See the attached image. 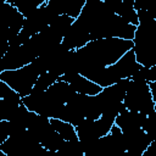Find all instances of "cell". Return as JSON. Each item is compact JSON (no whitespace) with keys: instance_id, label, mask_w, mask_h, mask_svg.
<instances>
[{"instance_id":"2e32d148","label":"cell","mask_w":156,"mask_h":156,"mask_svg":"<svg viewBox=\"0 0 156 156\" xmlns=\"http://www.w3.org/2000/svg\"><path fill=\"white\" fill-rule=\"evenodd\" d=\"M73 22H74V18H72V17H69V16H67V15H61V16H58V17L49 26V28H50L57 37H60V38L63 40L66 33L68 32V29L71 28V26L73 24Z\"/></svg>"},{"instance_id":"7a4b0ae2","label":"cell","mask_w":156,"mask_h":156,"mask_svg":"<svg viewBox=\"0 0 156 156\" xmlns=\"http://www.w3.org/2000/svg\"><path fill=\"white\" fill-rule=\"evenodd\" d=\"M139 26L133 39V50L138 63L144 67L156 66V20L149 13L143 4L135 1Z\"/></svg>"},{"instance_id":"8992f818","label":"cell","mask_w":156,"mask_h":156,"mask_svg":"<svg viewBox=\"0 0 156 156\" xmlns=\"http://www.w3.org/2000/svg\"><path fill=\"white\" fill-rule=\"evenodd\" d=\"M1 18L5 24V39L6 43L20 34L24 23V16L10 2L5 1L1 7Z\"/></svg>"},{"instance_id":"ffe728a7","label":"cell","mask_w":156,"mask_h":156,"mask_svg":"<svg viewBox=\"0 0 156 156\" xmlns=\"http://www.w3.org/2000/svg\"><path fill=\"white\" fill-rule=\"evenodd\" d=\"M143 129L151 138V140L156 139V111H154V112H151L146 116Z\"/></svg>"},{"instance_id":"ac0fdd59","label":"cell","mask_w":156,"mask_h":156,"mask_svg":"<svg viewBox=\"0 0 156 156\" xmlns=\"http://www.w3.org/2000/svg\"><path fill=\"white\" fill-rule=\"evenodd\" d=\"M65 139L54 129L51 130L46 136H44V139L40 141L41 146L45 147L46 150H50V151H57L61 145L63 144Z\"/></svg>"},{"instance_id":"5bb4252c","label":"cell","mask_w":156,"mask_h":156,"mask_svg":"<svg viewBox=\"0 0 156 156\" xmlns=\"http://www.w3.org/2000/svg\"><path fill=\"white\" fill-rule=\"evenodd\" d=\"M51 124L54 127V129L65 139V140H76L78 139L77 136V132H76V127L68 122H65L62 119H56L52 118L51 119Z\"/></svg>"},{"instance_id":"9c48e42d","label":"cell","mask_w":156,"mask_h":156,"mask_svg":"<svg viewBox=\"0 0 156 156\" xmlns=\"http://www.w3.org/2000/svg\"><path fill=\"white\" fill-rule=\"evenodd\" d=\"M58 80L69 83L73 89L76 90V93L78 94H83V95H98L99 93H101L102 88L100 85H98L96 83L89 80L88 78L83 77L79 73H71V74H63L62 77H60Z\"/></svg>"},{"instance_id":"9a60e30c","label":"cell","mask_w":156,"mask_h":156,"mask_svg":"<svg viewBox=\"0 0 156 156\" xmlns=\"http://www.w3.org/2000/svg\"><path fill=\"white\" fill-rule=\"evenodd\" d=\"M56 156H84V149L79 139L65 140L61 147L56 151Z\"/></svg>"},{"instance_id":"7c38bea8","label":"cell","mask_w":156,"mask_h":156,"mask_svg":"<svg viewBox=\"0 0 156 156\" xmlns=\"http://www.w3.org/2000/svg\"><path fill=\"white\" fill-rule=\"evenodd\" d=\"M76 132H77V136L83 146L93 144L100 139L96 127H95V121L83 119L80 123H78L76 126Z\"/></svg>"},{"instance_id":"5b68a950","label":"cell","mask_w":156,"mask_h":156,"mask_svg":"<svg viewBox=\"0 0 156 156\" xmlns=\"http://www.w3.org/2000/svg\"><path fill=\"white\" fill-rule=\"evenodd\" d=\"M39 72L33 63L13 71H2L0 72V80L6 83L10 88L17 91L22 98L28 96L39 78Z\"/></svg>"},{"instance_id":"6da1fadb","label":"cell","mask_w":156,"mask_h":156,"mask_svg":"<svg viewBox=\"0 0 156 156\" xmlns=\"http://www.w3.org/2000/svg\"><path fill=\"white\" fill-rule=\"evenodd\" d=\"M133 46L132 40L117 38L89 41L82 49L76 50L79 74L90 79L96 72L116 63Z\"/></svg>"},{"instance_id":"8fae6325","label":"cell","mask_w":156,"mask_h":156,"mask_svg":"<svg viewBox=\"0 0 156 156\" xmlns=\"http://www.w3.org/2000/svg\"><path fill=\"white\" fill-rule=\"evenodd\" d=\"M49 5L58 13L67 15L74 20H77L87 2V0H48Z\"/></svg>"},{"instance_id":"3957f363","label":"cell","mask_w":156,"mask_h":156,"mask_svg":"<svg viewBox=\"0 0 156 156\" xmlns=\"http://www.w3.org/2000/svg\"><path fill=\"white\" fill-rule=\"evenodd\" d=\"M140 67H141V65L138 63V61L135 58L134 50L132 49L126 55H123L116 63L96 72L89 80L96 83L98 85H100L104 89V88L116 84L119 80L130 79L133 77V74Z\"/></svg>"},{"instance_id":"d6986e66","label":"cell","mask_w":156,"mask_h":156,"mask_svg":"<svg viewBox=\"0 0 156 156\" xmlns=\"http://www.w3.org/2000/svg\"><path fill=\"white\" fill-rule=\"evenodd\" d=\"M0 99L15 104H22V96L1 80H0Z\"/></svg>"},{"instance_id":"30bf717a","label":"cell","mask_w":156,"mask_h":156,"mask_svg":"<svg viewBox=\"0 0 156 156\" xmlns=\"http://www.w3.org/2000/svg\"><path fill=\"white\" fill-rule=\"evenodd\" d=\"M146 116L147 115H145V113L134 112V111H129L126 108L123 112H121L117 116L115 124L123 133H126V132H129V130H133L136 128H143L145 119H146Z\"/></svg>"},{"instance_id":"277c9868","label":"cell","mask_w":156,"mask_h":156,"mask_svg":"<svg viewBox=\"0 0 156 156\" xmlns=\"http://www.w3.org/2000/svg\"><path fill=\"white\" fill-rule=\"evenodd\" d=\"M123 104L127 107V110L134 112L149 115L156 111V104L154 101L150 90V84L147 82L130 80Z\"/></svg>"},{"instance_id":"ba28073f","label":"cell","mask_w":156,"mask_h":156,"mask_svg":"<svg viewBox=\"0 0 156 156\" xmlns=\"http://www.w3.org/2000/svg\"><path fill=\"white\" fill-rule=\"evenodd\" d=\"M126 141V150L130 156H141L152 143L151 138L145 133L143 128H136L123 133Z\"/></svg>"},{"instance_id":"4fadbf2b","label":"cell","mask_w":156,"mask_h":156,"mask_svg":"<svg viewBox=\"0 0 156 156\" xmlns=\"http://www.w3.org/2000/svg\"><path fill=\"white\" fill-rule=\"evenodd\" d=\"M134 4H135V0H121V4L116 10V15L121 16L128 23L138 27L139 18H138V13L134 7Z\"/></svg>"},{"instance_id":"52a82bcc","label":"cell","mask_w":156,"mask_h":156,"mask_svg":"<svg viewBox=\"0 0 156 156\" xmlns=\"http://www.w3.org/2000/svg\"><path fill=\"white\" fill-rule=\"evenodd\" d=\"M90 41V32L87 28V26L79 20H74L73 24L66 33L62 45L66 46L69 51H76L85 46Z\"/></svg>"},{"instance_id":"44dd1931","label":"cell","mask_w":156,"mask_h":156,"mask_svg":"<svg viewBox=\"0 0 156 156\" xmlns=\"http://www.w3.org/2000/svg\"><path fill=\"white\" fill-rule=\"evenodd\" d=\"M147 82L149 83L156 82V66L147 68Z\"/></svg>"},{"instance_id":"e0dca14e","label":"cell","mask_w":156,"mask_h":156,"mask_svg":"<svg viewBox=\"0 0 156 156\" xmlns=\"http://www.w3.org/2000/svg\"><path fill=\"white\" fill-rule=\"evenodd\" d=\"M57 80H58V77H56L51 72H45V73L39 76V78H38V80H37L32 93H44L52 84H55Z\"/></svg>"}]
</instances>
